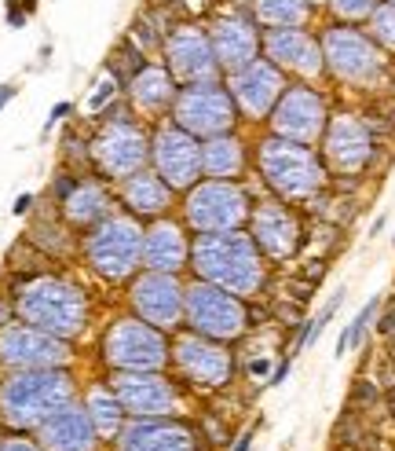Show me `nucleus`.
<instances>
[{"label":"nucleus","mask_w":395,"mask_h":451,"mask_svg":"<svg viewBox=\"0 0 395 451\" xmlns=\"http://www.w3.org/2000/svg\"><path fill=\"white\" fill-rule=\"evenodd\" d=\"M249 374H253V378L268 374V360H253V363H249Z\"/></svg>","instance_id":"47"},{"label":"nucleus","mask_w":395,"mask_h":451,"mask_svg":"<svg viewBox=\"0 0 395 451\" xmlns=\"http://www.w3.org/2000/svg\"><path fill=\"white\" fill-rule=\"evenodd\" d=\"M326 158L333 162L340 173H355L370 158V133L359 118L337 114L326 128Z\"/></svg>","instance_id":"25"},{"label":"nucleus","mask_w":395,"mask_h":451,"mask_svg":"<svg viewBox=\"0 0 395 451\" xmlns=\"http://www.w3.org/2000/svg\"><path fill=\"white\" fill-rule=\"evenodd\" d=\"M8 23L11 26H26V11H18L15 4H8Z\"/></svg>","instance_id":"41"},{"label":"nucleus","mask_w":395,"mask_h":451,"mask_svg":"<svg viewBox=\"0 0 395 451\" xmlns=\"http://www.w3.org/2000/svg\"><path fill=\"white\" fill-rule=\"evenodd\" d=\"M246 169V150L234 136H209V143L202 147V173L216 177V180H231Z\"/></svg>","instance_id":"31"},{"label":"nucleus","mask_w":395,"mask_h":451,"mask_svg":"<svg viewBox=\"0 0 395 451\" xmlns=\"http://www.w3.org/2000/svg\"><path fill=\"white\" fill-rule=\"evenodd\" d=\"M322 59L329 70L344 81H370L381 74V52L373 48V37L351 30V26H329L322 37Z\"/></svg>","instance_id":"13"},{"label":"nucleus","mask_w":395,"mask_h":451,"mask_svg":"<svg viewBox=\"0 0 395 451\" xmlns=\"http://www.w3.org/2000/svg\"><path fill=\"white\" fill-rule=\"evenodd\" d=\"M183 316L194 327V334H205L212 341H231L246 330V305L241 297L209 283V279H198L183 290Z\"/></svg>","instance_id":"6"},{"label":"nucleus","mask_w":395,"mask_h":451,"mask_svg":"<svg viewBox=\"0 0 395 451\" xmlns=\"http://www.w3.org/2000/svg\"><path fill=\"white\" fill-rule=\"evenodd\" d=\"M30 206H33V195H18L15 206H11V213H15V217H22V213H30Z\"/></svg>","instance_id":"40"},{"label":"nucleus","mask_w":395,"mask_h":451,"mask_svg":"<svg viewBox=\"0 0 395 451\" xmlns=\"http://www.w3.org/2000/svg\"><path fill=\"white\" fill-rule=\"evenodd\" d=\"M209 45H212V55H216L219 67L234 74V70L249 67V62L256 59L260 37H256L253 23H246V18H238V15H227V18H219V23L212 26Z\"/></svg>","instance_id":"24"},{"label":"nucleus","mask_w":395,"mask_h":451,"mask_svg":"<svg viewBox=\"0 0 395 451\" xmlns=\"http://www.w3.org/2000/svg\"><path fill=\"white\" fill-rule=\"evenodd\" d=\"M176 99L172 77L165 67H143L136 77H132V103L147 114H161L165 106Z\"/></svg>","instance_id":"30"},{"label":"nucleus","mask_w":395,"mask_h":451,"mask_svg":"<svg viewBox=\"0 0 395 451\" xmlns=\"http://www.w3.org/2000/svg\"><path fill=\"white\" fill-rule=\"evenodd\" d=\"M256 18L268 26H300L307 18V0H253Z\"/></svg>","instance_id":"32"},{"label":"nucleus","mask_w":395,"mask_h":451,"mask_svg":"<svg viewBox=\"0 0 395 451\" xmlns=\"http://www.w3.org/2000/svg\"><path fill=\"white\" fill-rule=\"evenodd\" d=\"M285 374H290V360H285V363H278V371L271 374V385H282V382H285Z\"/></svg>","instance_id":"45"},{"label":"nucleus","mask_w":395,"mask_h":451,"mask_svg":"<svg viewBox=\"0 0 395 451\" xmlns=\"http://www.w3.org/2000/svg\"><path fill=\"white\" fill-rule=\"evenodd\" d=\"M165 59H168V70L187 81V84H198V81H212L216 77V55H212V45L205 33H198L194 26H180L172 30V37L165 40Z\"/></svg>","instance_id":"19"},{"label":"nucleus","mask_w":395,"mask_h":451,"mask_svg":"<svg viewBox=\"0 0 395 451\" xmlns=\"http://www.w3.org/2000/svg\"><path fill=\"white\" fill-rule=\"evenodd\" d=\"M70 341L40 330L33 323H4L0 327V363L11 371L33 367H66L70 363Z\"/></svg>","instance_id":"9"},{"label":"nucleus","mask_w":395,"mask_h":451,"mask_svg":"<svg viewBox=\"0 0 395 451\" xmlns=\"http://www.w3.org/2000/svg\"><path fill=\"white\" fill-rule=\"evenodd\" d=\"M70 111H74V103H55V106H52V114H48V121H44V136H48V133H52V125H59Z\"/></svg>","instance_id":"39"},{"label":"nucleus","mask_w":395,"mask_h":451,"mask_svg":"<svg viewBox=\"0 0 395 451\" xmlns=\"http://www.w3.org/2000/svg\"><path fill=\"white\" fill-rule=\"evenodd\" d=\"M172 363L180 367L183 378H190L194 385H209V389H219V385L231 382V352L219 345V341L205 338V334H183L172 345Z\"/></svg>","instance_id":"15"},{"label":"nucleus","mask_w":395,"mask_h":451,"mask_svg":"<svg viewBox=\"0 0 395 451\" xmlns=\"http://www.w3.org/2000/svg\"><path fill=\"white\" fill-rule=\"evenodd\" d=\"M121 407L136 418H161L180 411V393L158 371H118L110 378Z\"/></svg>","instance_id":"12"},{"label":"nucleus","mask_w":395,"mask_h":451,"mask_svg":"<svg viewBox=\"0 0 395 451\" xmlns=\"http://www.w3.org/2000/svg\"><path fill=\"white\" fill-rule=\"evenodd\" d=\"M329 4H333V11L340 18H366V15H373L377 0H329Z\"/></svg>","instance_id":"36"},{"label":"nucleus","mask_w":395,"mask_h":451,"mask_svg":"<svg viewBox=\"0 0 395 451\" xmlns=\"http://www.w3.org/2000/svg\"><path fill=\"white\" fill-rule=\"evenodd\" d=\"M275 133L285 140H297V143H311L322 136L326 128V106L322 96L307 84H297V89H285L275 103Z\"/></svg>","instance_id":"17"},{"label":"nucleus","mask_w":395,"mask_h":451,"mask_svg":"<svg viewBox=\"0 0 395 451\" xmlns=\"http://www.w3.org/2000/svg\"><path fill=\"white\" fill-rule=\"evenodd\" d=\"M143 228L132 217H103L84 239V257L103 279H128L143 261Z\"/></svg>","instance_id":"4"},{"label":"nucleus","mask_w":395,"mask_h":451,"mask_svg":"<svg viewBox=\"0 0 395 451\" xmlns=\"http://www.w3.org/2000/svg\"><path fill=\"white\" fill-rule=\"evenodd\" d=\"M59 206H62L66 221H70L74 228H96L103 217H110V199H106V191L96 180H77L74 191Z\"/></svg>","instance_id":"27"},{"label":"nucleus","mask_w":395,"mask_h":451,"mask_svg":"<svg viewBox=\"0 0 395 451\" xmlns=\"http://www.w3.org/2000/svg\"><path fill=\"white\" fill-rule=\"evenodd\" d=\"M99 429L88 415L84 403H66L59 411L37 425V444L40 451H99Z\"/></svg>","instance_id":"18"},{"label":"nucleus","mask_w":395,"mask_h":451,"mask_svg":"<svg viewBox=\"0 0 395 451\" xmlns=\"http://www.w3.org/2000/svg\"><path fill=\"white\" fill-rule=\"evenodd\" d=\"M260 169L278 195L285 199H307L322 187V162L297 140L271 136L260 143Z\"/></svg>","instance_id":"5"},{"label":"nucleus","mask_w":395,"mask_h":451,"mask_svg":"<svg viewBox=\"0 0 395 451\" xmlns=\"http://www.w3.org/2000/svg\"><path fill=\"white\" fill-rule=\"evenodd\" d=\"M187 257H190V246L183 239L180 224L158 221V224L147 228V235H143V265H147V272H172L176 275L187 265Z\"/></svg>","instance_id":"26"},{"label":"nucleus","mask_w":395,"mask_h":451,"mask_svg":"<svg viewBox=\"0 0 395 451\" xmlns=\"http://www.w3.org/2000/svg\"><path fill=\"white\" fill-rule=\"evenodd\" d=\"M307 4H322V0H307Z\"/></svg>","instance_id":"48"},{"label":"nucleus","mask_w":395,"mask_h":451,"mask_svg":"<svg viewBox=\"0 0 395 451\" xmlns=\"http://www.w3.org/2000/svg\"><path fill=\"white\" fill-rule=\"evenodd\" d=\"M388 4H395V0H388Z\"/></svg>","instance_id":"49"},{"label":"nucleus","mask_w":395,"mask_h":451,"mask_svg":"<svg viewBox=\"0 0 395 451\" xmlns=\"http://www.w3.org/2000/svg\"><path fill=\"white\" fill-rule=\"evenodd\" d=\"M172 114L190 136H224L234 125V103L216 81H198L176 96Z\"/></svg>","instance_id":"10"},{"label":"nucleus","mask_w":395,"mask_h":451,"mask_svg":"<svg viewBox=\"0 0 395 451\" xmlns=\"http://www.w3.org/2000/svg\"><path fill=\"white\" fill-rule=\"evenodd\" d=\"M263 48H268V55L278 62V67L285 70H297L304 77H319L322 74V45L304 33L300 26H275L268 33V40H263Z\"/></svg>","instance_id":"22"},{"label":"nucleus","mask_w":395,"mask_h":451,"mask_svg":"<svg viewBox=\"0 0 395 451\" xmlns=\"http://www.w3.org/2000/svg\"><path fill=\"white\" fill-rule=\"evenodd\" d=\"M30 243L44 246V250L55 253V257H66V253H70V235H66L59 224H48V221H37V224L30 228Z\"/></svg>","instance_id":"33"},{"label":"nucleus","mask_w":395,"mask_h":451,"mask_svg":"<svg viewBox=\"0 0 395 451\" xmlns=\"http://www.w3.org/2000/svg\"><path fill=\"white\" fill-rule=\"evenodd\" d=\"M11 312H15V301H0V327L11 323Z\"/></svg>","instance_id":"43"},{"label":"nucleus","mask_w":395,"mask_h":451,"mask_svg":"<svg viewBox=\"0 0 395 451\" xmlns=\"http://www.w3.org/2000/svg\"><path fill=\"white\" fill-rule=\"evenodd\" d=\"M183 217L198 235L209 231H234L241 221L249 217L246 191L234 187L231 180H209L190 187V195L183 202Z\"/></svg>","instance_id":"8"},{"label":"nucleus","mask_w":395,"mask_h":451,"mask_svg":"<svg viewBox=\"0 0 395 451\" xmlns=\"http://www.w3.org/2000/svg\"><path fill=\"white\" fill-rule=\"evenodd\" d=\"M282 74L275 62H263V59H253L249 67H241L231 74V92L241 106V114L246 118H263L278 103L282 96Z\"/></svg>","instance_id":"20"},{"label":"nucleus","mask_w":395,"mask_h":451,"mask_svg":"<svg viewBox=\"0 0 395 451\" xmlns=\"http://www.w3.org/2000/svg\"><path fill=\"white\" fill-rule=\"evenodd\" d=\"M0 451H40V444L15 433V437H4V440H0Z\"/></svg>","instance_id":"38"},{"label":"nucleus","mask_w":395,"mask_h":451,"mask_svg":"<svg viewBox=\"0 0 395 451\" xmlns=\"http://www.w3.org/2000/svg\"><path fill=\"white\" fill-rule=\"evenodd\" d=\"M253 243L268 257H275V261L290 257L297 250V243H300L297 217L285 206H278V202H263L253 213Z\"/></svg>","instance_id":"23"},{"label":"nucleus","mask_w":395,"mask_h":451,"mask_svg":"<svg viewBox=\"0 0 395 451\" xmlns=\"http://www.w3.org/2000/svg\"><path fill=\"white\" fill-rule=\"evenodd\" d=\"M150 158L158 177L172 187V191H183L194 187L198 173H202V147L198 140L180 125H161L150 140Z\"/></svg>","instance_id":"11"},{"label":"nucleus","mask_w":395,"mask_h":451,"mask_svg":"<svg viewBox=\"0 0 395 451\" xmlns=\"http://www.w3.org/2000/svg\"><path fill=\"white\" fill-rule=\"evenodd\" d=\"M168 199H172V187L158 177V173H132L125 177V202L132 213L139 217H158V213L168 209Z\"/></svg>","instance_id":"28"},{"label":"nucleus","mask_w":395,"mask_h":451,"mask_svg":"<svg viewBox=\"0 0 395 451\" xmlns=\"http://www.w3.org/2000/svg\"><path fill=\"white\" fill-rule=\"evenodd\" d=\"M377 305H381L377 297H373V301H366V305H362V312H359V316H355V319H351V323L344 327V334H340V341H337V356H344L351 345H359V341H362V334H366V327H370V319L377 316Z\"/></svg>","instance_id":"34"},{"label":"nucleus","mask_w":395,"mask_h":451,"mask_svg":"<svg viewBox=\"0 0 395 451\" xmlns=\"http://www.w3.org/2000/svg\"><path fill=\"white\" fill-rule=\"evenodd\" d=\"M118 451H198V440L183 422L132 418L118 433Z\"/></svg>","instance_id":"21"},{"label":"nucleus","mask_w":395,"mask_h":451,"mask_svg":"<svg viewBox=\"0 0 395 451\" xmlns=\"http://www.w3.org/2000/svg\"><path fill=\"white\" fill-rule=\"evenodd\" d=\"M103 356L114 371H161L168 360V341L147 319H118L103 338Z\"/></svg>","instance_id":"7"},{"label":"nucleus","mask_w":395,"mask_h":451,"mask_svg":"<svg viewBox=\"0 0 395 451\" xmlns=\"http://www.w3.org/2000/svg\"><path fill=\"white\" fill-rule=\"evenodd\" d=\"M15 92H18L15 84H0V111H4V106H8L11 99H15Z\"/></svg>","instance_id":"42"},{"label":"nucleus","mask_w":395,"mask_h":451,"mask_svg":"<svg viewBox=\"0 0 395 451\" xmlns=\"http://www.w3.org/2000/svg\"><path fill=\"white\" fill-rule=\"evenodd\" d=\"M249 444H253V429H246V433L234 440V451H249Z\"/></svg>","instance_id":"46"},{"label":"nucleus","mask_w":395,"mask_h":451,"mask_svg":"<svg viewBox=\"0 0 395 451\" xmlns=\"http://www.w3.org/2000/svg\"><path fill=\"white\" fill-rule=\"evenodd\" d=\"M96 89H99V92H92V99H88V111H96V114H99L103 106H106V99H114V92H118V81H114V77H110V81L103 77V81L96 84Z\"/></svg>","instance_id":"37"},{"label":"nucleus","mask_w":395,"mask_h":451,"mask_svg":"<svg viewBox=\"0 0 395 451\" xmlns=\"http://www.w3.org/2000/svg\"><path fill=\"white\" fill-rule=\"evenodd\" d=\"M147 155H150V143L143 136V128L132 125V121L106 125L99 133V140L92 143V158H96V165L103 169L106 177H132V173H139Z\"/></svg>","instance_id":"16"},{"label":"nucleus","mask_w":395,"mask_h":451,"mask_svg":"<svg viewBox=\"0 0 395 451\" xmlns=\"http://www.w3.org/2000/svg\"><path fill=\"white\" fill-rule=\"evenodd\" d=\"M132 308L158 330H172L183 316V286L172 272H143L132 283Z\"/></svg>","instance_id":"14"},{"label":"nucleus","mask_w":395,"mask_h":451,"mask_svg":"<svg viewBox=\"0 0 395 451\" xmlns=\"http://www.w3.org/2000/svg\"><path fill=\"white\" fill-rule=\"evenodd\" d=\"M190 261H194L198 279H209V283L224 286L238 297L256 294L263 286V265H260L256 243L249 235H241L238 228L198 235L190 246Z\"/></svg>","instance_id":"2"},{"label":"nucleus","mask_w":395,"mask_h":451,"mask_svg":"<svg viewBox=\"0 0 395 451\" xmlns=\"http://www.w3.org/2000/svg\"><path fill=\"white\" fill-rule=\"evenodd\" d=\"M15 312L22 323H33L55 338L70 341L88 327V297L81 286L66 283L59 275H33L15 290Z\"/></svg>","instance_id":"3"},{"label":"nucleus","mask_w":395,"mask_h":451,"mask_svg":"<svg viewBox=\"0 0 395 451\" xmlns=\"http://www.w3.org/2000/svg\"><path fill=\"white\" fill-rule=\"evenodd\" d=\"M81 403L88 407V415H92V422L99 429V437L103 440H118V433L125 429V407H121V400L114 393V385L110 382H92Z\"/></svg>","instance_id":"29"},{"label":"nucleus","mask_w":395,"mask_h":451,"mask_svg":"<svg viewBox=\"0 0 395 451\" xmlns=\"http://www.w3.org/2000/svg\"><path fill=\"white\" fill-rule=\"evenodd\" d=\"M370 37L381 48H395V4H381L370 15Z\"/></svg>","instance_id":"35"},{"label":"nucleus","mask_w":395,"mask_h":451,"mask_svg":"<svg viewBox=\"0 0 395 451\" xmlns=\"http://www.w3.org/2000/svg\"><path fill=\"white\" fill-rule=\"evenodd\" d=\"M377 330H381V334H395V312L381 316V323H377Z\"/></svg>","instance_id":"44"},{"label":"nucleus","mask_w":395,"mask_h":451,"mask_svg":"<svg viewBox=\"0 0 395 451\" xmlns=\"http://www.w3.org/2000/svg\"><path fill=\"white\" fill-rule=\"evenodd\" d=\"M77 400V382L66 367H33L11 371L0 382V418L11 429H37L59 407Z\"/></svg>","instance_id":"1"}]
</instances>
